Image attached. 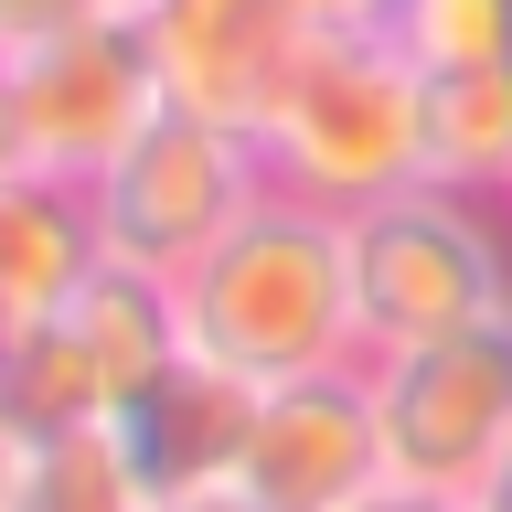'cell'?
<instances>
[{
    "mask_svg": "<svg viewBox=\"0 0 512 512\" xmlns=\"http://www.w3.org/2000/svg\"><path fill=\"white\" fill-rule=\"evenodd\" d=\"M502 214H512V192H502Z\"/></svg>",
    "mask_w": 512,
    "mask_h": 512,
    "instance_id": "cb8c5ba5",
    "label": "cell"
},
{
    "mask_svg": "<svg viewBox=\"0 0 512 512\" xmlns=\"http://www.w3.org/2000/svg\"><path fill=\"white\" fill-rule=\"evenodd\" d=\"M11 470H22V427L0 416V512H11Z\"/></svg>",
    "mask_w": 512,
    "mask_h": 512,
    "instance_id": "44dd1931",
    "label": "cell"
},
{
    "mask_svg": "<svg viewBox=\"0 0 512 512\" xmlns=\"http://www.w3.org/2000/svg\"><path fill=\"white\" fill-rule=\"evenodd\" d=\"M11 512H160V470L139 459L128 416H86L54 438H22Z\"/></svg>",
    "mask_w": 512,
    "mask_h": 512,
    "instance_id": "8fae6325",
    "label": "cell"
},
{
    "mask_svg": "<svg viewBox=\"0 0 512 512\" xmlns=\"http://www.w3.org/2000/svg\"><path fill=\"white\" fill-rule=\"evenodd\" d=\"M299 11H310V22H374L384 0H299Z\"/></svg>",
    "mask_w": 512,
    "mask_h": 512,
    "instance_id": "ffe728a7",
    "label": "cell"
},
{
    "mask_svg": "<svg viewBox=\"0 0 512 512\" xmlns=\"http://www.w3.org/2000/svg\"><path fill=\"white\" fill-rule=\"evenodd\" d=\"M342 512H470V491H427V480H374L363 502H342Z\"/></svg>",
    "mask_w": 512,
    "mask_h": 512,
    "instance_id": "e0dca14e",
    "label": "cell"
},
{
    "mask_svg": "<svg viewBox=\"0 0 512 512\" xmlns=\"http://www.w3.org/2000/svg\"><path fill=\"white\" fill-rule=\"evenodd\" d=\"M128 11H139L160 96L224 128H267V107L288 96V75L320 32L299 0H128Z\"/></svg>",
    "mask_w": 512,
    "mask_h": 512,
    "instance_id": "ba28073f",
    "label": "cell"
},
{
    "mask_svg": "<svg viewBox=\"0 0 512 512\" xmlns=\"http://www.w3.org/2000/svg\"><path fill=\"white\" fill-rule=\"evenodd\" d=\"M160 512H267L246 480H182V491H160Z\"/></svg>",
    "mask_w": 512,
    "mask_h": 512,
    "instance_id": "ac0fdd59",
    "label": "cell"
},
{
    "mask_svg": "<svg viewBox=\"0 0 512 512\" xmlns=\"http://www.w3.org/2000/svg\"><path fill=\"white\" fill-rule=\"evenodd\" d=\"M235 480H246L267 512H342V502H363L374 480H395L384 470L374 374H363V363H320V374L256 384Z\"/></svg>",
    "mask_w": 512,
    "mask_h": 512,
    "instance_id": "52a82bcc",
    "label": "cell"
},
{
    "mask_svg": "<svg viewBox=\"0 0 512 512\" xmlns=\"http://www.w3.org/2000/svg\"><path fill=\"white\" fill-rule=\"evenodd\" d=\"M96 11H118V0H0V54H22L64 22H96Z\"/></svg>",
    "mask_w": 512,
    "mask_h": 512,
    "instance_id": "2e32d148",
    "label": "cell"
},
{
    "mask_svg": "<svg viewBox=\"0 0 512 512\" xmlns=\"http://www.w3.org/2000/svg\"><path fill=\"white\" fill-rule=\"evenodd\" d=\"M267 192H278V171H267V139H256V128L160 107V118L86 182L96 256H118V267H139V278L182 288L192 267L267 203Z\"/></svg>",
    "mask_w": 512,
    "mask_h": 512,
    "instance_id": "277c9868",
    "label": "cell"
},
{
    "mask_svg": "<svg viewBox=\"0 0 512 512\" xmlns=\"http://www.w3.org/2000/svg\"><path fill=\"white\" fill-rule=\"evenodd\" d=\"M502 203L448 182H406L342 214V267H352V331L363 352H406L438 331L512 310V246H502Z\"/></svg>",
    "mask_w": 512,
    "mask_h": 512,
    "instance_id": "3957f363",
    "label": "cell"
},
{
    "mask_svg": "<svg viewBox=\"0 0 512 512\" xmlns=\"http://www.w3.org/2000/svg\"><path fill=\"white\" fill-rule=\"evenodd\" d=\"M427 182L480 192V203L512 192V64L427 75Z\"/></svg>",
    "mask_w": 512,
    "mask_h": 512,
    "instance_id": "4fadbf2b",
    "label": "cell"
},
{
    "mask_svg": "<svg viewBox=\"0 0 512 512\" xmlns=\"http://www.w3.org/2000/svg\"><path fill=\"white\" fill-rule=\"evenodd\" d=\"M0 171H22V139H11V96H0Z\"/></svg>",
    "mask_w": 512,
    "mask_h": 512,
    "instance_id": "7402d4cb",
    "label": "cell"
},
{
    "mask_svg": "<svg viewBox=\"0 0 512 512\" xmlns=\"http://www.w3.org/2000/svg\"><path fill=\"white\" fill-rule=\"evenodd\" d=\"M182 342H192V363H214L235 384H288V374H320V363H363L342 214H320L299 192H267L182 278Z\"/></svg>",
    "mask_w": 512,
    "mask_h": 512,
    "instance_id": "6da1fadb",
    "label": "cell"
},
{
    "mask_svg": "<svg viewBox=\"0 0 512 512\" xmlns=\"http://www.w3.org/2000/svg\"><path fill=\"white\" fill-rule=\"evenodd\" d=\"M246 406H256V384L214 374V363H182V374L160 384L150 406L128 416V438H139V459L160 470V491H182V480H235Z\"/></svg>",
    "mask_w": 512,
    "mask_h": 512,
    "instance_id": "7c38bea8",
    "label": "cell"
},
{
    "mask_svg": "<svg viewBox=\"0 0 512 512\" xmlns=\"http://www.w3.org/2000/svg\"><path fill=\"white\" fill-rule=\"evenodd\" d=\"M374 32L416 75H480V64H512V0H384Z\"/></svg>",
    "mask_w": 512,
    "mask_h": 512,
    "instance_id": "9a60e30c",
    "label": "cell"
},
{
    "mask_svg": "<svg viewBox=\"0 0 512 512\" xmlns=\"http://www.w3.org/2000/svg\"><path fill=\"white\" fill-rule=\"evenodd\" d=\"M0 416L22 427V438H54V427H86V416H118L107 406V374H96V352L75 342V320L43 310L11 331L0 352Z\"/></svg>",
    "mask_w": 512,
    "mask_h": 512,
    "instance_id": "5bb4252c",
    "label": "cell"
},
{
    "mask_svg": "<svg viewBox=\"0 0 512 512\" xmlns=\"http://www.w3.org/2000/svg\"><path fill=\"white\" fill-rule=\"evenodd\" d=\"M64 320H75V342L96 352V374H107V406L139 416L160 395V384L192 363L182 342V288L171 278H139V267H118V256H96L86 288L64 299Z\"/></svg>",
    "mask_w": 512,
    "mask_h": 512,
    "instance_id": "9c48e42d",
    "label": "cell"
},
{
    "mask_svg": "<svg viewBox=\"0 0 512 512\" xmlns=\"http://www.w3.org/2000/svg\"><path fill=\"white\" fill-rule=\"evenodd\" d=\"M0 96H11V139H22V171L86 192L107 160L139 139V128L171 107L150 75V43H139V11H96V22H64L22 54H0Z\"/></svg>",
    "mask_w": 512,
    "mask_h": 512,
    "instance_id": "5b68a950",
    "label": "cell"
},
{
    "mask_svg": "<svg viewBox=\"0 0 512 512\" xmlns=\"http://www.w3.org/2000/svg\"><path fill=\"white\" fill-rule=\"evenodd\" d=\"M470 512H512V448L480 470V491H470Z\"/></svg>",
    "mask_w": 512,
    "mask_h": 512,
    "instance_id": "d6986e66",
    "label": "cell"
},
{
    "mask_svg": "<svg viewBox=\"0 0 512 512\" xmlns=\"http://www.w3.org/2000/svg\"><path fill=\"white\" fill-rule=\"evenodd\" d=\"M96 267V214L75 182H43V171H0V310L43 320L64 310Z\"/></svg>",
    "mask_w": 512,
    "mask_h": 512,
    "instance_id": "30bf717a",
    "label": "cell"
},
{
    "mask_svg": "<svg viewBox=\"0 0 512 512\" xmlns=\"http://www.w3.org/2000/svg\"><path fill=\"white\" fill-rule=\"evenodd\" d=\"M384 416V470L427 491H480V470L512 448V310L438 331L406 352H363Z\"/></svg>",
    "mask_w": 512,
    "mask_h": 512,
    "instance_id": "8992f818",
    "label": "cell"
},
{
    "mask_svg": "<svg viewBox=\"0 0 512 512\" xmlns=\"http://www.w3.org/2000/svg\"><path fill=\"white\" fill-rule=\"evenodd\" d=\"M11 331H22V320H11V310H0V352H11Z\"/></svg>",
    "mask_w": 512,
    "mask_h": 512,
    "instance_id": "603a6c76",
    "label": "cell"
},
{
    "mask_svg": "<svg viewBox=\"0 0 512 512\" xmlns=\"http://www.w3.org/2000/svg\"><path fill=\"white\" fill-rule=\"evenodd\" d=\"M256 139H267L278 192L320 214H363L384 192L427 182V75L374 22H320Z\"/></svg>",
    "mask_w": 512,
    "mask_h": 512,
    "instance_id": "7a4b0ae2",
    "label": "cell"
}]
</instances>
